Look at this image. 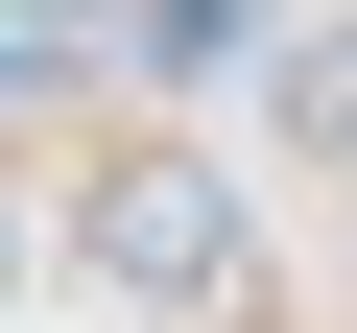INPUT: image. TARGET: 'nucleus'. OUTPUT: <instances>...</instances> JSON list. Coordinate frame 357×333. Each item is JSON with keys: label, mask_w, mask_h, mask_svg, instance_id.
Here are the masks:
<instances>
[{"label": "nucleus", "mask_w": 357, "mask_h": 333, "mask_svg": "<svg viewBox=\"0 0 357 333\" xmlns=\"http://www.w3.org/2000/svg\"><path fill=\"white\" fill-rule=\"evenodd\" d=\"M262 143L310 166V191H357V0H333V24H286V48H262Z\"/></svg>", "instance_id": "f03ea898"}, {"label": "nucleus", "mask_w": 357, "mask_h": 333, "mask_svg": "<svg viewBox=\"0 0 357 333\" xmlns=\"http://www.w3.org/2000/svg\"><path fill=\"white\" fill-rule=\"evenodd\" d=\"M0 262H24V238H0Z\"/></svg>", "instance_id": "7ed1b4c3"}, {"label": "nucleus", "mask_w": 357, "mask_h": 333, "mask_svg": "<svg viewBox=\"0 0 357 333\" xmlns=\"http://www.w3.org/2000/svg\"><path fill=\"white\" fill-rule=\"evenodd\" d=\"M72 238H96V286H143V309H238V191H215V166H96V191H72Z\"/></svg>", "instance_id": "f257e3e1"}]
</instances>
